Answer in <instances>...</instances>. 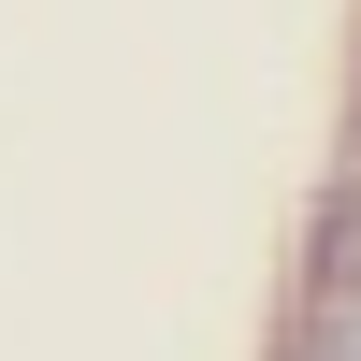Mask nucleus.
Masks as SVG:
<instances>
[{"mask_svg": "<svg viewBox=\"0 0 361 361\" xmlns=\"http://www.w3.org/2000/svg\"><path fill=\"white\" fill-rule=\"evenodd\" d=\"M304 289H361V173L318 202V231H304Z\"/></svg>", "mask_w": 361, "mask_h": 361, "instance_id": "nucleus-1", "label": "nucleus"}, {"mask_svg": "<svg viewBox=\"0 0 361 361\" xmlns=\"http://www.w3.org/2000/svg\"><path fill=\"white\" fill-rule=\"evenodd\" d=\"M289 361H361V289H304V333Z\"/></svg>", "mask_w": 361, "mask_h": 361, "instance_id": "nucleus-2", "label": "nucleus"}, {"mask_svg": "<svg viewBox=\"0 0 361 361\" xmlns=\"http://www.w3.org/2000/svg\"><path fill=\"white\" fill-rule=\"evenodd\" d=\"M347 173H361V145H347Z\"/></svg>", "mask_w": 361, "mask_h": 361, "instance_id": "nucleus-3", "label": "nucleus"}]
</instances>
